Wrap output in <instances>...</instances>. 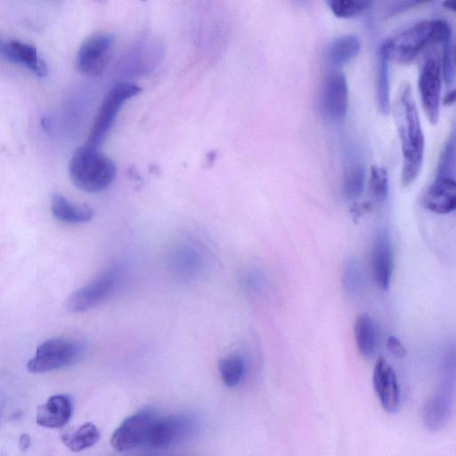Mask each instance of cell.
I'll use <instances>...</instances> for the list:
<instances>
[{"mask_svg":"<svg viewBox=\"0 0 456 456\" xmlns=\"http://www.w3.org/2000/svg\"><path fill=\"white\" fill-rule=\"evenodd\" d=\"M141 90L136 84L124 82L115 85L107 93L92 126L88 145L97 148L104 141L123 104Z\"/></svg>","mask_w":456,"mask_h":456,"instance_id":"6","label":"cell"},{"mask_svg":"<svg viewBox=\"0 0 456 456\" xmlns=\"http://www.w3.org/2000/svg\"><path fill=\"white\" fill-rule=\"evenodd\" d=\"M82 343L68 338H50L43 342L28 362L30 372L52 371L77 363L84 354Z\"/></svg>","mask_w":456,"mask_h":456,"instance_id":"5","label":"cell"},{"mask_svg":"<svg viewBox=\"0 0 456 456\" xmlns=\"http://www.w3.org/2000/svg\"><path fill=\"white\" fill-rule=\"evenodd\" d=\"M452 28L444 20H423L382 44L388 58L398 64L411 62L426 47L451 39Z\"/></svg>","mask_w":456,"mask_h":456,"instance_id":"2","label":"cell"},{"mask_svg":"<svg viewBox=\"0 0 456 456\" xmlns=\"http://www.w3.org/2000/svg\"><path fill=\"white\" fill-rule=\"evenodd\" d=\"M442 74L441 61L428 54L419 69L418 87L423 110L432 125L437 124L440 115Z\"/></svg>","mask_w":456,"mask_h":456,"instance_id":"7","label":"cell"},{"mask_svg":"<svg viewBox=\"0 0 456 456\" xmlns=\"http://www.w3.org/2000/svg\"><path fill=\"white\" fill-rule=\"evenodd\" d=\"M53 216L67 224L87 223L94 218V212L87 205H77L61 194H54L51 200Z\"/></svg>","mask_w":456,"mask_h":456,"instance_id":"19","label":"cell"},{"mask_svg":"<svg viewBox=\"0 0 456 456\" xmlns=\"http://www.w3.org/2000/svg\"><path fill=\"white\" fill-rule=\"evenodd\" d=\"M442 4H443L444 8L450 10L456 13V0L444 1V2H443Z\"/></svg>","mask_w":456,"mask_h":456,"instance_id":"32","label":"cell"},{"mask_svg":"<svg viewBox=\"0 0 456 456\" xmlns=\"http://www.w3.org/2000/svg\"><path fill=\"white\" fill-rule=\"evenodd\" d=\"M455 60H456V48H455Z\"/></svg>","mask_w":456,"mask_h":456,"instance_id":"33","label":"cell"},{"mask_svg":"<svg viewBox=\"0 0 456 456\" xmlns=\"http://www.w3.org/2000/svg\"><path fill=\"white\" fill-rule=\"evenodd\" d=\"M456 166V122L441 151L436 177H452Z\"/></svg>","mask_w":456,"mask_h":456,"instance_id":"25","label":"cell"},{"mask_svg":"<svg viewBox=\"0 0 456 456\" xmlns=\"http://www.w3.org/2000/svg\"><path fill=\"white\" fill-rule=\"evenodd\" d=\"M157 417L151 411H142L126 418L111 436L112 448L118 452H126L139 446H147Z\"/></svg>","mask_w":456,"mask_h":456,"instance_id":"9","label":"cell"},{"mask_svg":"<svg viewBox=\"0 0 456 456\" xmlns=\"http://www.w3.org/2000/svg\"><path fill=\"white\" fill-rule=\"evenodd\" d=\"M343 282L347 291L355 294L362 289V273L356 259L351 257L345 263Z\"/></svg>","mask_w":456,"mask_h":456,"instance_id":"28","label":"cell"},{"mask_svg":"<svg viewBox=\"0 0 456 456\" xmlns=\"http://www.w3.org/2000/svg\"><path fill=\"white\" fill-rule=\"evenodd\" d=\"M403 156L401 182L409 186L419 176L424 159L425 137L411 86L404 82L398 89L392 107Z\"/></svg>","mask_w":456,"mask_h":456,"instance_id":"1","label":"cell"},{"mask_svg":"<svg viewBox=\"0 0 456 456\" xmlns=\"http://www.w3.org/2000/svg\"><path fill=\"white\" fill-rule=\"evenodd\" d=\"M360 48L361 41L356 35L341 36L331 43L329 59L336 66L345 64L358 54Z\"/></svg>","mask_w":456,"mask_h":456,"instance_id":"22","label":"cell"},{"mask_svg":"<svg viewBox=\"0 0 456 456\" xmlns=\"http://www.w3.org/2000/svg\"><path fill=\"white\" fill-rule=\"evenodd\" d=\"M423 206L436 214L456 210V180L452 177H436L423 197Z\"/></svg>","mask_w":456,"mask_h":456,"instance_id":"16","label":"cell"},{"mask_svg":"<svg viewBox=\"0 0 456 456\" xmlns=\"http://www.w3.org/2000/svg\"><path fill=\"white\" fill-rule=\"evenodd\" d=\"M364 168L359 163L348 166L343 175L342 191L348 200H354L361 196L364 188Z\"/></svg>","mask_w":456,"mask_h":456,"instance_id":"24","label":"cell"},{"mask_svg":"<svg viewBox=\"0 0 456 456\" xmlns=\"http://www.w3.org/2000/svg\"><path fill=\"white\" fill-rule=\"evenodd\" d=\"M322 106L327 117L340 120L346 115L348 108V86L343 72H330L323 86Z\"/></svg>","mask_w":456,"mask_h":456,"instance_id":"13","label":"cell"},{"mask_svg":"<svg viewBox=\"0 0 456 456\" xmlns=\"http://www.w3.org/2000/svg\"><path fill=\"white\" fill-rule=\"evenodd\" d=\"M388 174L386 168L372 166L370 176V191L377 202H383L388 195Z\"/></svg>","mask_w":456,"mask_h":456,"instance_id":"27","label":"cell"},{"mask_svg":"<svg viewBox=\"0 0 456 456\" xmlns=\"http://www.w3.org/2000/svg\"><path fill=\"white\" fill-rule=\"evenodd\" d=\"M0 52L4 60L22 65L38 77H45L47 73L45 62L38 54L37 48L30 44L16 39L2 41Z\"/></svg>","mask_w":456,"mask_h":456,"instance_id":"15","label":"cell"},{"mask_svg":"<svg viewBox=\"0 0 456 456\" xmlns=\"http://www.w3.org/2000/svg\"><path fill=\"white\" fill-rule=\"evenodd\" d=\"M329 7L338 18H352L365 12L371 3L360 0H330Z\"/></svg>","mask_w":456,"mask_h":456,"instance_id":"26","label":"cell"},{"mask_svg":"<svg viewBox=\"0 0 456 456\" xmlns=\"http://www.w3.org/2000/svg\"><path fill=\"white\" fill-rule=\"evenodd\" d=\"M100 438L97 427L86 422L70 433L61 436L63 444L72 452H77L94 445Z\"/></svg>","mask_w":456,"mask_h":456,"instance_id":"23","label":"cell"},{"mask_svg":"<svg viewBox=\"0 0 456 456\" xmlns=\"http://www.w3.org/2000/svg\"><path fill=\"white\" fill-rule=\"evenodd\" d=\"M454 92H455V94H456V88H454Z\"/></svg>","mask_w":456,"mask_h":456,"instance_id":"34","label":"cell"},{"mask_svg":"<svg viewBox=\"0 0 456 456\" xmlns=\"http://www.w3.org/2000/svg\"><path fill=\"white\" fill-rule=\"evenodd\" d=\"M389 61L387 50L381 44L378 53L377 102L379 110L385 115L389 114L391 110Z\"/></svg>","mask_w":456,"mask_h":456,"instance_id":"20","label":"cell"},{"mask_svg":"<svg viewBox=\"0 0 456 456\" xmlns=\"http://www.w3.org/2000/svg\"><path fill=\"white\" fill-rule=\"evenodd\" d=\"M442 45V73L446 85H449L452 79V52H451V39L444 41Z\"/></svg>","mask_w":456,"mask_h":456,"instance_id":"29","label":"cell"},{"mask_svg":"<svg viewBox=\"0 0 456 456\" xmlns=\"http://www.w3.org/2000/svg\"><path fill=\"white\" fill-rule=\"evenodd\" d=\"M218 371L224 385L235 387L241 383L246 372V362L239 354H229L218 362Z\"/></svg>","mask_w":456,"mask_h":456,"instance_id":"21","label":"cell"},{"mask_svg":"<svg viewBox=\"0 0 456 456\" xmlns=\"http://www.w3.org/2000/svg\"><path fill=\"white\" fill-rule=\"evenodd\" d=\"M370 260L376 283L382 289H387L393 273L394 255L390 236L385 228L379 229L375 235Z\"/></svg>","mask_w":456,"mask_h":456,"instance_id":"14","label":"cell"},{"mask_svg":"<svg viewBox=\"0 0 456 456\" xmlns=\"http://www.w3.org/2000/svg\"><path fill=\"white\" fill-rule=\"evenodd\" d=\"M117 167L112 159L96 147L78 148L69 163V175L80 190L98 192L108 188L116 177Z\"/></svg>","mask_w":456,"mask_h":456,"instance_id":"3","label":"cell"},{"mask_svg":"<svg viewBox=\"0 0 456 456\" xmlns=\"http://www.w3.org/2000/svg\"><path fill=\"white\" fill-rule=\"evenodd\" d=\"M72 414V402L67 395L51 396L37 409V423L45 428H57L68 423Z\"/></svg>","mask_w":456,"mask_h":456,"instance_id":"17","label":"cell"},{"mask_svg":"<svg viewBox=\"0 0 456 456\" xmlns=\"http://www.w3.org/2000/svg\"><path fill=\"white\" fill-rule=\"evenodd\" d=\"M387 350L395 357L403 358L406 354V349L395 336H389L387 340Z\"/></svg>","mask_w":456,"mask_h":456,"instance_id":"30","label":"cell"},{"mask_svg":"<svg viewBox=\"0 0 456 456\" xmlns=\"http://www.w3.org/2000/svg\"><path fill=\"white\" fill-rule=\"evenodd\" d=\"M19 446L20 450H27L30 446V436L28 434H22L19 439Z\"/></svg>","mask_w":456,"mask_h":456,"instance_id":"31","label":"cell"},{"mask_svg":"<svg viewBox=\"0 0 456 456\" xmlns=\"http://www.w3.org/2000/svg\"><path fill=\"white\" fill-rule=\"evenodd\" d=\"M372 383L382 408L388 413L397 412L401 403L400 387L394 369L382 356L376 360Z\"/></svg>","mask_w":456,"mask_h":456,"instance_id":"12","label":"cell"},{"mask_svg":"<svg viewBox=\"0 0 456 456\" xmlns=\"http://www.w3.org/2000/svg\"><path fill=\"white\" fill-rule=\"evenodd\" d=\"M114 45V37L101 32L91 36L79 47L75 64L77 70L89 77L100 75L107 65Z\"/></svg>","mask_w":456,"mask_h":456,"instance_id":"10","label":"cell"},{"mask_svg":"<svg viewBox=\"0 0 456 456\" xmlns=\"http://www.w3.org/2000/svg\"><path fill=\"white\" fill-rule=\"evenodd\" d=\"M198 428L194 416L187 413L157 417L147 446L167 449L191 437Z\"/></svg>","mask_w":456,"mask_h":456,"instance_id":"8","label":"cell"},{"mask_svg":"<svg viewBox=\"0 0 456 456\" xmlns=\"http://www.w3.org/2000/svg\"><path fill=\"white\" fill-rule=\"evenodd\" d=\"M456 393V345L446 354L436 390L427 401L423 422L431 431L444 428L452 413Z\"/></svg>","mask_w":456,"mask_h":456,"instance_id":"4","label":"cell"},{"mask_svg":"<svg viewBox=\"0 0 456 456\" xmlns=\"http://www.w3.org/2000/svg\"><path fill=\"white\" fill-rule=\"evenodd\" d=\"M354 333L357 349L364 358H371L379 344V330L373 318L367 313L358 314Z\"/></svg>","mask_w":456,"mask_h":456,"instance_id":"18","label":"cell"},{"mask_svg":"<svg viewBox=\"0 0 456 456\" xmlns=\"http://www.w3.org/2000/svg\"><path fill=\"white\" fill-rule=\"evenodd\" d=\"M118 273L107 270L74 291L67 299V308L72 313L85 312L110 296L118 285Z\"/></svg>","mask_w":456,"mask_h":456,"instance_id":"11","label":"cell"}]
</instances>
